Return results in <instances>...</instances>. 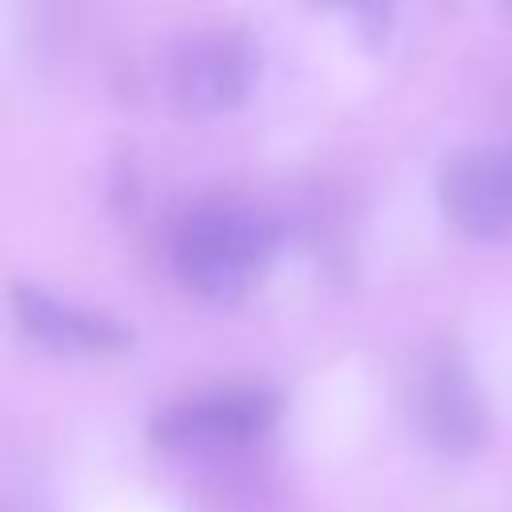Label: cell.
Listing matches in <instances>:
<instances>
[{
    "mask_svg": "<svg viewBox=\"0 0 512 512\" xmlns=\"http://www.w3.org/2000/svg\"><path fill=\"white\" fill-rule=\"evenodd\" d=\"M280 228L252 204L208 200L172 232V264L184 288L208 300H232L268 264Z\"/></svg>",
    "mask_w": 512,
    "mask_h": 512,
    "instance_id": "obj_1",
    "label": "cell"
},
{
    "mask_svg": "<svg viewBox=\"0 0 512 512\" xmlns=\"http://www.w3.org/2000/svg\"><path fill=\"white\" fill-rule=\"evenodd\" d=\"M256 76V48L240 28H196L164 60V92L184 116L236 108Z\"/></svg>",
    "mask_w": 512,
    "mask_h": 512,
    "instance_id": "obj_2",
    "label": "cell"
},
{
    "mask_svg": "<svg viewBox=\"0 0 512 512\" xmlns=\"http://www.w3.org/2000/svg\"><path fill=\"white\" fill-rule=\"evenodd\" d=\"M280 416V404L264 388H216L168 404L152 416L148 440L168 452H216L260 440Z\"/></svg>",
    "mask_w": 512,
    "mask_h": 512,
    "instance_id": "obj_3",
    "label": "cell"
},
{
    "mask_svg": "<svg viewBox=\"0 0 512 512\" xmlns=\"http://www.w3.org/2000/svg\"><path fill=\"white\" fill-rule=\"evenodd\" d=\"M416 416L424 440L440 456H472L488 440V400L472 376L468 356L456 344H440L436 352H428L416 380Z\"/></svg>",
    "mask_w": 512,
    "mask_h": 512,
    "instance_id": "obj_4",
    "label": "cell"
},
{
    "mask_svg": "<svg viewBox=\"0 0 512 512\" xmlns=\"http://www.w3.org/2000/svg\"><path fill=\"white\" fill-rule=\"evenodd\" d=\"M436 196L452 228L472 240L512 236V144H472L440 164Z\"/></svg>",
    "mask_w": 512,
    "mask_h": 512,
    "instance_id": "obj_5",
    "label": "cell"
},
{
    "mask_svg": "<svg viewBox=\"0 0 512 512\" xmlns=\"http://www.w3.org/2000/svg\"><path fill=\"white\" fill-rule=\"evenodd\" d=\"M12 308L28 336L64 352H120L132 344V328H124L116 316L56 300L36 284H16Z\"/></svg>",
    "mask_w": 512,
    "mask_h": 512,
    "instance_id": "obj_6",
    "label": "cell"
},
{
    "mask_svg": "<svg viewBox=\"0 0 512 512\" xmlns=\"http://www.w3.org/2000/svg\"><path fill=\"white\" fill-rule=\"evenodd\" d=\"M324 4L344 8L368 44H380L392 28V0H324Z\"/></svg>",
    "mask_w": 512,
    "mask_h": 512,
    "instance_id": "obj_7",
    "label": "cell"
},
{
    "mask_svg": "<svg viewBox=\"0 0 512 512\" xmlns=\"http://www.w3.org/2000/svg\"><path fill=\"white\" fill-rule=\"evenodd\" d=\"M508 4H512V0H508Z\"/></svg>",
    "mask_w": 512,
    "mask_h": 512,
    "instance_id": "obj_8",
    "label": "cell"
}]
</instances>
